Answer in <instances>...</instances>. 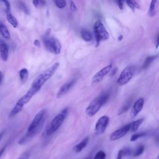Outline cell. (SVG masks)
<instances>
[{"label": "cell", "mask_w": 159, "mask_h": 159, "mask_svg": "<svg viewBox=\"0 0 159 159\" xmlns=\"http://www.w3.org/2000/svg\"><path fill=\"white\" fill-rule=\"evenodd\" d=\"M102 106V103L101 102L98 97H97L89 103L85 110V112L89 117H93L99 111Z\"/></svg>", "instance_id": "8"}, {"label": "cell", "mask_w": 159, "mask_h": 159, "mask_svg": "<svg viewBox=\"0 0 159 159\" xmlns=\"http://www.w3.org/2000/svg\"><path fill=\"white\" fill-rule=\"evenodd\" d=\"M126 4H127V6L131 9V10L132 11H134L135 9V7H134V1L132 0H125Z\"/></svg>", "instance_id": "31"}, {"label": "cell", "mask_w": 159, "mask_h": 159, "mask_svg": "<svg viewBox=\"0 0 159 159\" xmlns=\"http://www.w3.org/2000/svg\"><path fill=\"white\" fill-rule=\"evenodd\" d=\"M117 68H115L112 71V72H111V76H113L116 73V71H117Z\"/></svg>", "instance_id": "42"}, {"label": "cell", "mask_w": 159, "mask_h": 159, "mask_svg": "<svg viewBox=\"0 0 159 159\" xmlns=\"http://www.w3.org/2000/svg\"><path fill=\"white\" fill-rule=\"evenodd\" d=\"M134 75L133 68L131 66H127L120 73L118 79L117 84L119 86H123L128 83L132 79Z\"/></svg>", "instance_id": "7"}, {"label": "cell", "mask_w": 159, "mask_h": 159, "mask_svg": "<svg viewBox=\"0 0 159 159\" xmlns=\"http://www.w3.org/2000/svg\"><path fill=\"white\" fill-rule=\"evenodd\" d=\"M156 159H158V157H157L156 158Z\"/></svg>", "instance_id": "45"}, {"label": "cell", "mask_w": 159, "mask_h": 159, "mask_svg": "<svg viewBox=\"0 0 159 159\" xmlns=\"http://www.w3.org/2000/svg\"><path fill=\"white\" fill-rule=\"evenodd\" d=\"M112 64L108 65L105 67L102 68L99 71H98L92 78V83L93 84H96L99 83L112 70Z\"/></svg>", "instance_id": "10"}, {"label": "cell", "mask_w": 159, "mask_h": 159, "mask_svg": "<svg viewBox=\"0 0 159 159\" xmlns=\"http://www.w3.org/2000/svg\"><path fill=\"white\" fill-rule=\"evenodd\" d=\"M144 150H145V147H144V145H139V146L136 148V150H135L134 153V157H137L140 156V155L143 152Z\"/></svg>", "instance_id": "25"}, {"label": "cell", "mask_w": 159, "mask_h": 159, "mask_svg": "<svg viewBox=\"0 0 159 159\" xmlns=\"http://www.w3.org/2000/svg\"><path fill=\"white\" fill-rule=\"evenodd\" d=\"M109 117L107 116H101L96 122L94 133L96 135H100L104 133L109 124Z\"/></svg>", "instance_id": "6"}, {"label": "cell", "mask_w": 159, "mask_h": 159, "mask_svg": "<svg viewBox=\"0 0 159 159\" xmlns=\"http://www.w3.org/2000/svg\"><path fill=\"white\" fill-rule=\"evenodd\" d=\"M60 66V63L56 62L53 63L49 68L46 69L42 73L39 74L33 81L32 85L35 88L39 89H41L42 86L44 84V83L47 81L55 73L57 70Z\"/></svg>", "instance_id": "2"}, {"label": "cell", "mask_w": 159, "mask_h": 159, "mask_svg": "<svg viewBox=\"0 0 159 159\" xmlns=\"http://www.w3.org/2000/svg\"><path fill=\"white\" fill-rule=\"evenodd\" d=\"M45 113V109H43L35 114V117L27 128V132H30L35 129L44 120Z\"/></svg>", "instance_id": "11"}, {"label": "cell", "mask_w": 159, "mask_h": 159, "mask_svg": "<svg viewBox=\"0 0 159 159\" xmlns=\"http://www.w3.org/2000/svg\"><path fill=\"white\" fill-rule=\"evenodd\" d=\"M157 0H152L148 10V14L149 16H153L156 14V7H157Z\"/></svg>", "instance_id": "21"}, {"label": "cell", "mask_w": 159, "mask_h": 159, "mask_svg": "<svg viewBox=\"0 0 159 159\" xmlns=\"http://www.w3.org/2000/svg\"><path fill=\"white\" fill-rule=\"evenodd\" d=\"M106 153L102 150H99L96 153L93 159H106Z\"/></svg>", "instance_id": "28"}, {"label": "cell", "mask_w": 159, "mask_h": 159, "mask_svg": "<svg viewBox=\"0 0 159 159\" xmlns=\"http://www.w3.org/2000/svg\"><path fill=\"white\" fill-rule=\"evenodd\" d=\"M158 44H159V37L158 36L157 39V43H156V47H155L156 49H157L158 48Z\"/></svg>", "instance_id": "40"}, {"label": "cell", "mask_w": 159, "mask_h": 159, "mask_svg": "<svg viewBox=\"0 0 159 159\" xmlns=\"http://www.w3.org/2000/svg\"><path fill=\"white\" fill-rule=\"evenodd\" d=\"M6 19L8 22L14 28H16L18 25V22L16 19V18L10 12H7L6 14Z\"/></svg>", "instance_id": "17"}, {"label": "cell", "mask_w": 159, "mask_h": 159, "mask_svg": "<svg viewBox=\"0 0 159 159\" xmlns=\"http://www.w3.org/2000/svg\"><path fill=\"white\" fill-rule=\"evenodd\" d=\"M3 134H4V132H2L0 133V140H1V138H2V135H3Z\"/></svg>", "instance_id": "44"}, {"label": "cell", "mask_w": 159, "mask_h": 159, "mask_svg": "<svg viewBox=\"0 0 159 159\" xmlns=\"http://www.w3.org/2000/svg\"><path fill=\"white\" fill-rule=\"evenodd\" d=\"M70 10L73 12H75L76 11L77 9V7L75 5V4L73 2V1H70Z\"/></svg>", "instance_id": "34"}, {"label": "cell", "mask_w": 159, "mask_h": 159, "mask_svg": "<svg viewBox=\"0 0 159 159\" xmlns=\"http://www.w3.org/2000/svg\"><path fill=\"white\" fill-rule=\"evenodd\" d=\"M89 141V137H85L83 140H82L79 143H78L77 145H76L73 148V152H75L76 153H80V152H81L88 144Z\"/></svg>", "instance_id": "15"}, {"label": "cell", "mask_w": 159, "mask_h": 159, "mask_svg": "<svg viewBox=\"0 0 159 159\" xmlns=\"http://www.w3.org/2000/svg\"><path fill=\"white\" fill-rule=\"evenodd\" d=\"M30 153L28 152H25L23 153H22L18 158L17 159H28L29 157Z\"/></svg>", "instance_id": "32"}, {"label": "cell", "mask_w": 159, "mask_h": 159, "mask_svg": "<svg viewBox=\"0 0 159 159\" xmlns=\"http://www.w3.org/2000/svg\"><path fill=\"white\" fill-rule=\"evenodd\" d=\"M143 121V119H139L132 122L130 124V130H131V132H136L139 129L141 124H142Z\"/></svg>", "instance_id": "19"}, {"label": "cell", "mask_w": 159, "mask_h": 159, "mask_svg": "<svg viewBox=\"0 0 159 159\" xmlns=\"http://www.w3.org/2000/svg\"><path fill=\"white\" fill-rule=\"evenodd\" d=\"M0 56L4 61H7L9 57L8 46L7 43L2 40H0Z\"/></svg>", "instance_id": "14"}, {"label": "cell", "mask_w": 159, "mask_h": 159, "mask_svg": "<svg viewBox=\"0 0 159 159\" xmlns=\"http://www.w3.org/2000/svg\"><path fill=\"white\" fill-rule=\"evenodd\" d=\"M34 45L37 47H40V41L39 40H35L34 42Z\"/></svg>", "instance_id": "37"}, {"label": "cell", "mask_w": 159, "mask_h": 159, "mask_svg": "<svg viewBox=\"0 0 159 159\" xmlns=\"http://www.w3.org/2000/svg\"><path fill=\"white\" fill-rule=\"evenodd\" d=\"M130 124L131 123L127 124L126 125H125L124 126L122 127L121 128L115 130L114 132H113L109 137V139L111 141H115L116 140H118L120 138H122V137H124V135H125L130 130Z\"/></svg>", "instance_id": "9"}, {"label": "cell", "mask_w": 159, "mask_h": 159, "mask_svg": "<svg viewBox=\"0 0 159 159\" xmlns=\"http://www.w3.org/2000/svg\"><path fill=\"white\" fill-rule=\"evenodd\" d=\"M131 106V102L130 101H127L118 111H117V115L120 116L125 112H127L130 107Z\"/></svg>", "instance_id": "23"}, {"label": "cell", "mask_w": 159, "mask_h": 159, "mask_svg": "<svg viewBox=\"0 0 159 159\" xmlns=\"http://www.w3.org/2000/svg\"><path fill=\"white\" fill-rule=\"evenodd\" d=\"M123 39V36L122 35H120L119 37H118V40L119 41H121Z\"/></svg>", "instance_id": "43"}, {"label": "cell", "mask_w": 159, "mask_h": 159, "mask_svg": "<svg viewBox=\"0 0 159 159\" xmlns=\"http://www.w3.org/2000/svg\"><path fill=\"white\" fill-rule=\"evenodd\" d=\"M75 83V80H72L69 82H67L66 83L64 84L59 89L57 93V98H60L64 96L65 94L68 93V91L70 89V88L73 86V84Z\"/></svg>", "instance_id": "13"}, {"label": "cell", "mask_w": 159, "mask_h": 159, "mask_svg": "<svg viewBox=\"0 0 159 159\" xmlns=\"http://www.w3.org/2000/svg\"><path fill=\"white\" fill-rule=\"evenodd\" d=\"M85 159H89V158H85Z\"/></svg>", "instance_id": "46"}, {"label": "cell", "mask_w": 159, "mask_h": 159, "mask_svg": "<svg viewBox=\"0 0 159 159\" xmlns=\"http://www.w3.org/2000/svg\"><path fill=\"white\" fill-rule=\"evenodd\" d=\"M39 91H40V89L35 88L33 86H31L30 88L28 89V91L26 92L25 94H24L19 99V100L17 101L16 104L14 105V107L11 111L9 117H12L19 114L22 109H23L24 105H25L27 103H28L32 96L35 95Z\"/></svg>", "instance_id": "1"}, {"label": "cell", "mask_w": 159, "mask_h": 159, "mask_svg": "<svg viewBox=\"0 0 159 159\" xmlns=\"http://www.w3.org/2000/svg\"><path fill=\"white\" fill-rule=\"evenodd\" d=\"M124 2V0H117V5H118V7L121 10L123 9Z\"/></svg>", "instance_id": "35"}, {"label": "cell", "mask_w": 159, "mask_h": 159, "mask_svg": "<svg viewBox=\"0 0 159 159\" xmlns=\"http://www.w3.org/2000/svg\"><path fill=\"white\" fill-rule=\"evenodd\" d=\"M99 99L100 100L101 102L102 103V105H104V104H106L107 102V101L109 100V95L108 93H102L101 95H100L98 97Z\"/></svg>", "instance_id": "24"}, {"label": "cell", "mask_w": 159, "mask_h": 159, "mask_svg": "<svg viewBox=\"0 0 159 159\" xmlns=\"http://www.w3.org/2000/svg\"><path fill=\"white\" fill-rule=\"evenodd\" d=\"M1 1L4 4L7 12H10V10H11V4H10L9 1L8 0H1Z\"/></svg>", "instance_id": "30"}, {"label": "cell", "mask_w": 159, "mask_h": 159, "mask_svg": "<svg viewBox=\"0 0 159 159\" xmlns=\"http://www.w3.org/2000/svg\"><path fill=\"white\" fill-rule=\"evenodd\" d=\"M19 7L20 9L23 11L25 14H28L29 13V9L27 8V7L25 6V4L23 2H20L19 4Z\"/></svg>", "instance_id": "29"}, {"label": "cell", "mask_w": 159, "mask_h": 159, "mask_svg": "<svg viewBox=\"0 0 159 159\" xmlns=\"http://www.w3.org/2000/svg\"><path fill=\"white\" fill-rule=\"evenodd\" d=\"M93 30L96 41V47L99 45L101 41L106 40L109 38V34L101 20H98L94 23Z\"/></svg>", "instance_id": "4"}, {"label": "cell", "mask_w": 159, "mask_h": 159, "mask_svg": "<svg viewBox=\"0 0 159 159\" xmlns=\"http://www.w3.org/2000/svg\"><path fill=\"white\" fill-rule=\"evenodd\" d=\"M122 157H123V153H122V150L121 149V150H119L116 159H122Z\"/></svg>", "instance_id": "36"}, {"label": "cell", "mask_w": 159, "mask_h": 159, "mask_svg": "<svg viewBox=\"0 0 159 159\" xmlns=\"http://www.w3.org/2000/svg\"><path fill=\"white\" fill-rule=\"evenodd\" d=\"M122 150V153H123V157L124 156H127V155H130L132 153V151L130 148H124Z\"/></svg>", "instance_id": "33"}, {"label": "cell", "mask_w": 159, "mask_h": 159, "mask_svg": "<svg viewBox=\"0 0 159 159\" xmlns=\"http://www.w3.org/2000/svg\"><path fill=\"white\" fill-rule=\"evenodd\" d=\"M6 146L5 145V146L2 147L0 149V158H1V157H2V154L4 153V152L5 150H6Z\"/></svg>", "instance_id": "38"}, {"label": "cell", "mask_w": 159, "mask_h": 159, "mask_svg": "<svg viewBox=\"0 0 159 159\" xmlns=\"http://www.w3.org/2000/svg\"><path fill=\"white\" fill-rule=\"evenodd\" d=\"M43 42L45 48L49 52L58 55L60 53L61 50V45L59 40L54 37H49L45 35L43 38Z\"/></svg>", "instance_id": "5"}, {"label": "cell", "mask_w": 159, "mask_h": 159, "mask_svg": "<svg viewBox=\"0 0 159 159\" xmlns=\"http://www.w3.org/2000/svg\"><path fill=\"white\" fill-rule=\"evenodd\" d=\"M19 78L20 80L21 81L22 83H24L26 82V81L28 79V76H29V71L27 70V68H22L19 72Z\"/></svg>", "instance_id": "18"}, {"label": "cell", "mask_w": 159, "mask_h": 159, "mask_svg": "<svg viewBox=\"0 0 159 159\" xmlns=\"http://www.w3.org/2000/svg\"><path fill=\"white\" fill-rule=\"evenodd\" d=\"M32 3L35 7H37L38 5L39 4V0H32Z\"/></svg>", "instance_id": "39"}, {"label": "cell", "mask_w": 159, "mask_h": 159, "mask_svg": "<svg viewBox=\"0 0 159 159\" xmlns=\"http://www.w3.org/2000/svg\"><path fill=\"white\" fill-rule=\"evenodd\" d=\"M67 114H68V108L66 107L63 109L60 113L57 114L52 120L46 130V134L47 135H50L52 134L59 129V127L62 124L63 120H65Z\"/></svg>", "instance_id": "3"}, {"label": "cell", "mask_w": 159, "mask_h": 159, "mask_svg": "<svg viewBox=\"0 0 159 159\" xmlns=\"http://www.w3.org/2000/svg\"><path fill=\"white\" fill-rule=\"evenodd\" d=\"M81 36L82 39L86 42H90L92 40V35L91 33L85 29L81 30Z\"/></svg>", "instance_id": "22"}, {"label": "cell", "mask_w": 159, "mask_h": 159, "mask_svg": "<svg viewBox=\"0 0 159 159\" xmlns=\"http://www.w3.org/2000/svg\"><path fill=\"white\" fill-rule=\"evenodd\" d=\"M55 4L59 9H63L66 5V0H55Z\"/></svg>", "instance_id": "27"}, {"label": "cell", "mask_w": 159, "mask_h": 159, "mask_svg": "<svg viewBox=\"0 0 159 159\" xmlns=\"http://www.w3.org/2000/svg\"><path fill=\"white\" fill-rule=\"evenodd\" d=\"M143 104H144V99L142 98L138 99L134 102L130 112V116L131 118H134L136 117L140 113V112L142 111L143 108Z\"/></svg>", "instance_id": "12"}, {"label": "cell", "mask_w": 159, "mask_h": 159, "mask_svg": "<svg viewBox=\"0 0 159 159\" xmlns=\"http://www.w3.org/2000/svg\"><path fill=\"white\" fill-rule=\"evenodd\" d=\"M157 58V55H152V56H149V57H147L143 63V65H142V68L143 69H146Z\"/></svg>", "instance_id": "20"}, {"label": "cell", "mask_w": 159, "mask_h": 159, "mask_svg": "<svg viewBox=\"0 0 159 159\" xmlns=\"http://www.w3.org/2000/svg\"><path fill=\"white\" fill-rule=\"evenodd\" d=\"M146 135L145 132H141V133H137V134H134V135H132L130 139V142H134L135 140H137V139H139L140 137H144Z\"/></svg>", "instance_id": "26"}, {"label": "cell", "mask_w": 159, "mask_h": 159, "mask_svg": "<svg viewBox=\"0 0 159 159\" xmlns=\"http://www.w3.org/2000/svg\"><path fill=\"white\" fill-rule=\"evenodd\" d=\"M2 79H3V75H2V71H0V83L2 82Z\"/></svg>", "instance_id": "41"}, {"label": "cell", "mask_w": 159, "mask_h": 159, "mask_svg": "<svg viewBox=\"0 0 159 159\" xmlns=\"http://www.w3.org/2000/svg\"><path fill=\"white\" fill-rule=\"evenodd\" d=\"M0 33L5 39L6 40L11 39V35L8 29L5 25L2 24H0Z\"/></svg>", "instance_id": "16"}]
</instances>
